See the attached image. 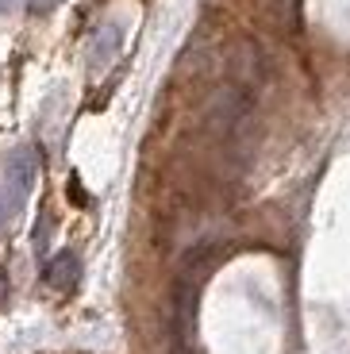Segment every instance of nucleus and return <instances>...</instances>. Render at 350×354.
<instances>
[{
    "instance_id": "nucleus-2",
    "label": "nucleus",
    "mask_w": 350,
    "mask_h": 354,
    "mask_svg": "<svg viewBox=\"0 0 350 354\" xmlns=\"http://www.w3.org/2000/svg\"><path fill=\"white\" fill-rule=\"evenodd\" d=\"M120 43H123V27L120 24H104V27H100L97 39H93V46H89V70H93V73L104 70L116 54H120Z\"/></svg>"
},
{
    "instance_id": "nucleus-4",
    "label": "nucleus",
    "mask_w": 350,
    "mask_h": 354,
    "mask_svg": "<svg viewBox=\"0 0 350 354\" xmlns=\"http://www.w3.org/2000/svg\"><path fill=\"white\" fill-rule=\"evenodd\" d=\"M54 4H58V0H24V8H27V12H35V16H46V12H54Z\"/></svg>"
},
{
    "instance_id": "nucleus-5",
    "label": "nucleus",
    "mask_w": 350,
    "mask_h": 354,
    "mask_svg": "<svg viewBox=\"0 0 350 354\" xmlns=\"http://www.w3.org/2000/svg\"><path fill=\"white\" fill-rule=\"evenodd\" d=\"M4 304H8V274L0 270V308H4Z\"/></svg>"
},
{
    "instance_id": "nucleus-3",
    "label": "nucleus",
    "mask_w": 350,
    "mask_h": 354,
    "mask_svg": "<svg viewBox=\"0 0 350 354\" xmlns=\"http://www.w3.org/2000/svg\"><path fill=\"white\" fill-rule=\"evenodd\" d=\"M77 274H81L77 254H73V250H58V254L50 258V266H46V285L58 289V292H66V289L77 285Z\"/></svg>"
},
{
    "instance_id": "nucleus-6",
    "label": "nucleus",
    "mask_w": 350,
    "mask_h": 354,
    "mask_svg": "<svg viewBox=\"0 0 350 354\" xmlns=\"http://www.w3.org/2000/svg\"><path fill=\"white\" fill-rule=\"evenodd\" d=\"M24 8V0H0V12H16Z\"/></svg>"
},
{
    "instance_id": "nucleus-1",
    "label": "nucleus",
    "mask_w": 350,
    "mask_h": 354,
    "mask_svg": "<svg viewBox=\"0 0 350 354\" xmlns=\"http://www.w3.org/2000/svg\"><path fill=\"white\" fill-rule=\"evenodd\" d=\"M39 181V158L31 147H12L8 158H4V166H0V196L8 201L12 212H24L27 196H31V189H35Z\"/></svg>"
}]
</instances>
